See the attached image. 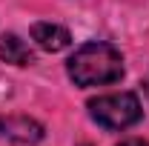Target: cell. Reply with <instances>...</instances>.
Wrapping results in <instances>:
<instances>
[{"label":"cell","instance_id":"cell-1","mask_svg":"<svg viewBox=\"0 0 149 146\" xmlns=\"http://www.w3.org/2000/svg\"><path fill=\"white\" fill-rule=\"evenodd\" d=\"M69 77L77 86H106L123 77V57L112 43H83L69 57Z\"/></svg>","mask_w":149,"mask_h":146},{"label":"cell","instance_id":"cell-2","mask_svg":"<svg viewBox=\"0 0 149 146\" xmlns=\"http://www.w3.org/2000/svg\"><path fill=\"white\" fill-rule=\"evenodd\" d=\"M89 115L95 123L103 129H129L141 120V100L132 92H115V95H100L89 100Z\"/></svg>","mask_w":149,"mask_h":146},{"label":"cell","instance_id":"cell-3","mask_svg":"<svg viewBox=\"0 0 149 146\" xmlns=\"http://www.w3.org/2000/svg\"><path fill=\"white\" fill-rule=\"evenodd\" d=\"M32 40H35L43 52H52V55H55V52L69 49L72 35H69V29L60 26V23H35V26H32Z\"/></svg>","mask_w":149,"mask_h":146},{"label":"cell","instance_id":"cell-4","mask_svg":"<svg viewBox=\"0 0 149 146\" xmlns=\"http://www.w3.org/2000/svg\"><path fill=\"white\" fill-rule=\"evenodd\" d=\"M0 135L15 140V143H37L43 138V126L26 115H15V117H6L0 123Z\"/></svg>","mask_w":149,"mask_h":146},{"label":"cell","instance_id":"cell-5","mask_svg":"<svg viewBox=\"0 0 149 146\" xmlns=\"http://www.w3.org/2000/svg\"><path fill=\"white\" fill-rule=\"evenodd\" d=\"M0 60L15 63V66H29L35 63V52L17 35H0Z\"/></svg>","mask_w":149,"mask_h":146},{"label":"cell","instance_id":"cell-6","mask_svg":"<svg viewBox=\"0 0 149 146\" xmlns=\"http://www.w3.org/2000/svg\"><path fill=\"white\" fill-rule=\"evenodd\" d=\"M120 146H149L146 140H141V138H132V140H123Z\"/></svg>","mask_w":149,"mask_h":146},{"label":"cell","instance_id":"cell-7","mask_svg":"<svg viewBox=\"0 0 149 146\" xmlns=\"http://www.w3.org/2000/svg\"><path fill=\"white\" fill-rule=\"evenodd\" d=\"M143 89H146V95H149V77H146V83H143Z\"/></svg>","mask_w":149,"mask_h":146}]
</instances>
